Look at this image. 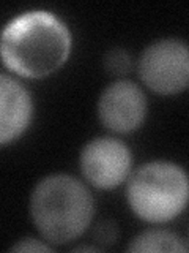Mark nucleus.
Wrapping results in <instances>:
<instances>
[{
  "instance_id": "obj_2",
  "label": "nucleus",
  "mask_w": 189,
  "mask_h": 253,
  "mask_svg": "<svg viewBox=\"0 0 189 253\" xmlns=\"http://www.w3.org/2000/svg\"><path fill=\"white\" fill-rule=\"evenodd\" d=\"M92 193L76 177L52 174L32 192L30 215L46 241L68 244L85 233L93 218Z\"/></svg>"
},
{
  "instance_id": "obj_3",
  "label": "nucleus",
  "mask_w": 189,
  "mask_h": 253,
  "mask_svg": "<svg viewBox=\"0 0 189 253\" xmlns=\"http://www.w3.org/2000/svg\"><path fill=\"white\" fill-rule=\"evenodd\" d=\"M189 184L185 169L172 162H150L128 180L126 198L136 215L148 223H165L178 217L188 204Z\"/></svg>"
},
{
  "instance_id": "obj_11",
  "label": "nucleus",
  "mask_w": 189,
  "mask_h": 253,
  "mask_svg": "<svg viewBox=\"0 0 189 253\" xmlns=\"http://www.w3.org/2000/svg\"><path fill=\"white\" fill-rule=\"evenodd\" d=\"M11 252H52V247L43 244L41 241L33 239V237H26V239H21L18 244H14Z\"/></svg>"
},
{
  "instance_id": "obj_6",
  "label": "nucleus",
  "mask_w": 189,
  "mask_h": 253,
  "mask_svg": "<svg viewBox=\"0 0 189 253\" xmlns=\"http://www.w3.org/2000/svg\"><path fill=\"white\" fill-rule=\"evenodd\" d=\"M147 114V98L140 87L120 79L109 84L98 101V116L106 128L129 133L142 125Z\"/></svg>"
},
{
  "instance_id": "obj_9",
  "label": "nucleus",
  "mask_w": 189,
  "mask_h": 253,
  "mask_svg": "<svg viewBox=\"0 0 189 253\" xmlns=\"http://www.w3.org/2000/svg\"><path fill=\"white\" fill-rule=\"evenodd\" d=\"M131 65L132 62L129 54L125 49H120V47H114V49H110L104 55V67L110 75L123 76L126 73H129Z\"/></svg>"
},
{
  "instance_id": "obj_4",
  "label": "nucleus",
  "mask_w": 189,
  "mask_h": 253,
  "mask_svg": "<svg viewBox=\"0 0 189 253\" xmlns=\"http://www.w3.org/2000/svg\"><path fill=\"white\" fill-rule=\"evenodd\" d=\"M139 75L156 93L172 95L186 89L189 83V51L180 40H159L142 52Z\"/></svg>"
},
{
  "instance_id": "obj_10",
  "label": "nucleus",
  "mask_w": 189,
  "mask_h": 253,
  "mask_svg": "<svg viewBox=\"0 0 189 253\" xmlns=\"http://www.w3.org/2000/svg\"><path fill=\"white\" fill-rule=\"evenodd\" d=\"M117 234H118V229L115 223H112V221H109V220L101 221V223H98L96 228H94V239L102 244L115 242Z\"/></svg>"
},
{
  "instance_id": "obj_12",
  "label": "nucleus",
  "mask_w": 189,
  "mask_h": 253,
  "mask_svg": "<svg viewBox=\"0 0 189 253\" xmlns=\"http://www.w3.org/2000/svg\"><path fill=\"white\" fill-rule=\"evenodd\" d=\"M0 34H2V32H0Z\"/></svg>"
},
{
  "instance_id": "obj_8",
  "label": "nucleus",
  "mask_w": 189,
  "mask_h": 253,
  "mask_svg": "<svg viewBox=\"0 0 189 253\" xmlns=\"http://www.w3.org/2000/svg\"><path fill=\"white\" fill-rule=\"evenodd\" d=\"M128 252H188L180 236L164 229H150L136 236L128 245Z\"/></svg>"
},
{
  "instance_id": "obj_7",
  "label": "nucleus",
  "mask_w": 189,
  "mask_h": 253,
  "mask_svg": "<svg viewBox=\"0 0 189 253\" xmlns=\"http://www.w3.org/2000/svg\"><path fill=\"white\" fill-rule=\"evenodd\" d=\"M33 103L14 78L0 73V146L19 138L30 125Z\"/></svg>"
},
{
  "instance_id": "obj_5",
  "label": "nucleus",
  "mask_w": 189,
  "mask_h": 253,
  "mask_svg": "<svg viewBox=\"0 0 189 253\" xmlns=\"http://www.w3.org/2000/svg\"><path fill=\"white\" fill-rule=\"evenodd\" d=\"M131 150L120 139L102 136L87 142L81 152V171L93 187L109 190L126 180L131 171Z\"/></svg>"
},
{
  "instance_id": "obj_1",
  "label": "nucleus",
  "mask_w": 189,
  "mask_h": 253,
  "mask_svg": "<svg viewBox=\"0 0 189 253\" xmlns=\"http://www.w3.org/2000/svg\"><path fill=\"white\" fill-rule=\"evenodd\" d=\"M71 34L51 11L30 10L6 24L0 34V59L8 70L24 78H46L66 62Z\"/></svg>"
}]
</instances>
